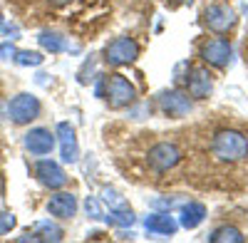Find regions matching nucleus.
I'll list each match as a JSON object with an SVG mask.
<instances>
[{
	"label": "nucleus",
	"instance_id": "nucleus-1",
	"mask_svg": "<svg viewBox=\"0 0 248 243\" xmlns=\"http://www.w3.org/2000/svg\"><path fill=\"white\" fill-rule=\"evenodd\" d=\"M214 154L221 161H241L243 156H248V139L241 132L233 129H221L214 137V144H211Z\"/></svg>",
	"mask_w": 248,
	"mask_h": 243
},
{
	"label": "nucleus",
	"instance_id": "nucleus-2",
	"mask_svg": "<svg viewBox=\"0 0 248 243\" xmlns=\"http://www.w3.org/2000/svg\"><path fill=\"white\" fill-rule=\"evenodd\" d=\"M102 97L107 99L109 107L122 109V107H129L137 99V90H134V85L124 75H109L105 79V94H102Z\"/></svg>",
	"mask_w": 248,
	"mask_h": 243
},
{
	"label": "nucleus",
	"instance_id": "nucleus-3",
	"mask_svg": "<svg viewBox=\"0 0 248 243\" xmlns=\"http://www.w3.org/2000/svg\"><path fill=\"white\" fill-rule=\"evenodd\" d=\"M137 57H139V45L132 37H117L112 43H107V47H105V60L114 67L129 65Z\"/></svg>",
	"mask_w": 248,
	"mask_h": 243
},
{
	"label": "nucleus",
	"instance_id": "nucleus-4",
	"mask_svg": "<svg viewBox=\"0 0 248 243\" xmlns=\"http://www.w3.org/2000/svg\"><path fill=\"white\" fill-rule=\"evenodd\" d=\"M8 112H10V119L15 122V124H28V122L37 119V114H40V99L23 92V94L10 99Z\"/></svg>",
	"mask_w": 248,
	"mask_h": 243
},
{
	"label": "nucleus",
	"instance_id": "nucleus-5",
	"mask_svg": "<svg viewBox=\"0 0 248 243\" xmlns=\"http://www.w3.org/2000/svg\"><path fill=\"white\" fill-rule=\"evenodd\" d=\"M147 161H149V167L154 171H169V169H174L179 161H181V152H179L176 144L161 141V144H156V147L149 149V159Z\"/></svg>",
	"mask_w": 248,
	"mask_h": 243
},
{
	"label": "nucleus",
	"instance_id": "nucleus-6",
	"mask_svg": "<svg viewBox=\"0 0 248 243\" xmlns=\"http://www.w3.org/2000/svg\"><path fill=\"white\" fill-rule=\"evenodd\" d=\"M203 17H206V25H209L214 32H226V30H231L236 25V13L226 3L211 5L209 10L203 13Z\"/></svg>",
	"mask_w": 248,
	"mask_h": 243
},
{
	"label": "nucleus",
	"instance_id": "nucleus-7",
	"mask_svg": "<svg viewBox=\"0 0 248 243\" xmlns=\"http://www.w3.org/2000/svg\"><path fill=\"white\" fill-rule=\"evenodd\" d=\"M35 176H37L40 184H45L47 189H60V186L67 184L65 171L60 169V164H55V161H50V159L37 161L35 164Z\"/></svg>",
	"mask_w": 248,
	"mask_h": 243
},
{
	"label": "nucleus",
	"instance_id": "nucleus-8",
	"mask_svg": "<svg viewBox=\"0 0 248 243\" xmlns=\"http://www.w3.org/2000/svg\"><path fill=\"white\" fill-rule=\"evenodd\" d=\"M201 57L206 60V62L216 65V67H223L226 62H229V57H231V45H229V40H223V37H211V40H206V43L201 45Z\"/></svg>",
	"mask_w": 248,
	"mask_h": 243
},
{
	"label": "nucleus",
	"instance_id": "nucleus-9",
	"mask_svg": "<svg viewBox=\"0 0 248 243\" xmlns=\"http://www.w3.org/2000/svg\"><path fill=\"white\" fill-rule=\"evenodd\" d=\"M55 147V137L50 134V129H43V127H37V129H30L25 134V149L30 154H37V156H45L50 154Z\"/></svg>",
	"mask_w": 248,
	"mask_h": 243
},
{
	"label": "nucleus",
	"instance_id": "nucleus-10",
	"mask_svg": "<svg viewBox=\"0 0 248 243\" xmlns=\"http://www.w3.org/2000/svg\"><path fill=\"white\" fill-rule=\"evenodd\" d=\"M47 211L55 218H72L77 213V198L67 191H60L55 196H50L47 201Z\"/></svg>",
	"mask_w": 248,
	"mask_h": 243
},
{
	"label": "nucleus",
	"instance_id": "nucleus-11",
	"mask_svg": "<svg viewBox=\"0 0 248 243\" xmlns=\"http://www.w3.org/2000/svg\"><path fill=\"white\" fill-rule=\"evenodd\" d=\"M211 75L206 72L203 67H194L191 70V77L186 75V92H189L194 99H203V97H209L211 92Z\"/></svg>",
	"mask_w": 248,
	"mask_h": 243
},
{
	"label": "nucleus",
	"instance_id": "nucleus-12",
	"mask_svg": "<svg viewBox=\"0 0 248 243\" xmlns=\"http://www.w3.org/2000/svg\"><path fill=\"white\" fill-rule=\"evenodd\" d=\"M159 105H161V112L169 114V117H184L186 112L191 109L189 97L181 94V92H164L159 97Z\"/></svg>",
	"mask_w": 248,
	"mask_h": 243
},
{
	"label": "nucleus",
	"instance_id": "nucleus-13",
	"mask_svg": "<svg viewBox=\"0 0 248 243\" xmlns=\"http://www.w3.org/2000/svg\"><path fill=\"white\" fill-rule=\"evenodd\" d=\"M57 134H60V141H62V159L65 161H77V139H75V129L62 122L57 127Z\"/></svg>",
	"mask_w": 248,
	"mask_h": 243
},
{
	"label": "nucleus",
	"instance_id": "nucleus-14",
	"mask_svg": "<svg viewBox=\"0 0 248 243\" xmlns=\"http://www.w3.org/2000/svg\"><path fill=\"white\" fill-rule=\"evenodd\" d=\"M203 206L201 204H189L184 209V216H181V224L186 226V228H194V226H199L201 221H203Z\"/></svg>",
	"mask_w": 248,
	"mask_h": 243
},
{
	"label": "nucleus",
	"instance_id": "nucleus-15",
	"mask_svg": "<svg viewBox=\"0 0 248 243\" xmlns=\"http://www.w3.org/2000/svg\"><path fill=\"white\" fill-rule=\"evenodd\" d=\"M147 228L154 233H174L176 224L169 216H152V218H147Z\"/></svg>",
	"mask_w": 248,
	"mask_h": 243
},
{
	"label": "nucleus",
	"instance_id": "nucleus-16",
	"mask_svg": "<svg viewBox=\"0 0 248 243\" xmlns=\"http://www.w3.org/2000/svg\"><path fill=\"white\" fill-rule=\"evenodd\" d=\"M40 45H43L45 50H50V52H62V50H67L65 37L57 35V32H43V35H40Z\"/></svg>",
	"mask_w": 248,
	"mask_h": 243
},
{
	"label": "nucleus",
	"instance_id": "nucleus-17",
	"mask_svg": "<svg viewBox=\"0 0 248 243\" xmlns=\"http://www.w3.org/2000/svg\"><path fill=\"white\" fill-rule=\"evenodd\" d=\"M35 231L40 233L37 238H45V241H60L62 238V228L52 226L50 221H40V224L35 226Z\"/></svg>",
	"mask_w": 248,
	"mask_h": 243
},
{
	"label": "nucleus",
	"instance_id": "nucleus-18",
	"mask_svg": "<svg viewBox=\"0 0 248 243\" xmlns=\"http://www.w3.org/2000/svg\"><path fill=\"white\" fill-rule=\"evenodd\" d=\"M211 241H216V243H218V241H236V243H241L243 236H241V231L233 228V226H223V228H216V231H214Z\"/></svg>",
	"mask_w": 248,
	"mask_h": 243
},
{
	"label": "nucleus",
	"instance_id": "nucleus-19",
	"mask_svg": "<svg viewBox=\"0 0 248 243\" xmlns=\"http://www.w3.org/2000/svg\"><path fill=\"white\" fill-rule=\"evenodd\" d=\"M15 62L17 65H40L43 62V55L40 52H17V57H15Z\"/></svg>",
	"mask_w": 248,
	"mask_h": 243
},
{
	"label": "nucleus",
	"instance_id": "nucleus-20",
	"mask_svg": "<svg viewBox=\"0 0 248 243\" xmlns=\"http://www.w3.org/2000/svg\"><path fill=\"white\" fill-rule=\"evenodd\" d=\"M15 226V216L8 213V211H0V236L10 233V228Z\"/></svg>",
	"mask_w": 248,
	"mask_h": 243
},
{
	"label": "nucleus",
	"instance_id": "nucleus-21",
	"mask_svg": "<svg viewBox=\"0 0 248 243\" xmlns=\"http://www.w3.org/2000/svg\"><path fill=\"white\" fill-rule=\"evenodd\" d=\"M87 211L92 213V218H102V209L94 198H87Z\"/></svg>",
	"mask_w": 248,
	"mask_h": 243
},
{
	"label": "nucleus",
	"instance_id": "nucleus-22",
	"mask_svg": "<svg viewBox=\"0 0 248 243\" xmlns=\"http://www.w3.org/2000/svg\"><path fill=\"white\" fill-rule=\"evenodd\" d=\"M47 3H50L52 8H62V5H67V3H72V0H47Z\"/></svg>",
	"mask_w": 248,
	"mask_h": 243
},
{
	"label": "nucleus",
	"instance_id": "nucleus-23",
	"mask_svg": "<svg viewBox=\"0 0 248 243\" xmlns=\"http://www.w3.org/2000/svg\"><path fill=\"white\" fill-rule=\"evenodd\" d=\"M179 3H191V0H179Z\"/></svg>",
	"mask_w": 248,
	"mask_h": 243
},
{
	"label": "nucleus",
	"instance_id": "nucleus-24",
	"mask_svg": "<svg viewBox=\"0 0 248 243\" xmlns=\"http://www.w3.org/2000/svg\"><path fill=\"white\" fill-rule=\"evenodd\" d=\"M0 17H3V15H0ZM0 23H3V20H0Z\"/></svg>",
	"mask_w": 248,
	"mask_h": 243
}]
</instances>
